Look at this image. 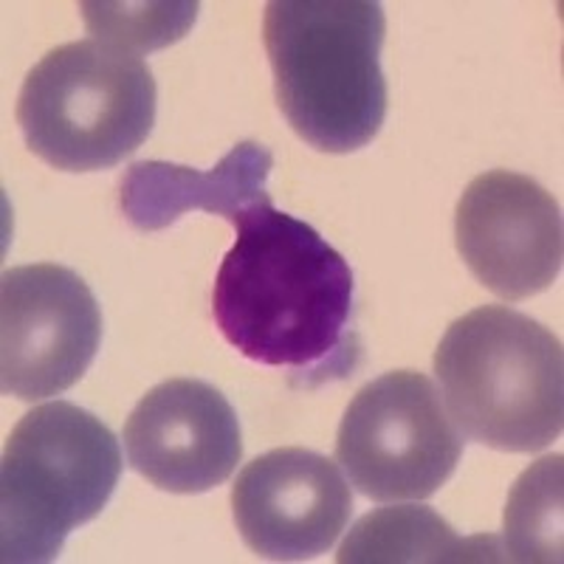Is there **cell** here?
<instances>
[{"mask_svg": "<svg viewBox=\"0 0 564 564\" xmlns=\"http://www.w3.org/2000/svg\"><path fill=\"white\" fill-rule=\"evenodd\" d=\"M235 229L212 289L224 339L249 361L289 370L300 390L352 376L361 341L350 263L314 226L274 209V200L240 212Z\"/></svg>", "mask_w": 564, "mask_h": 564, "instance_id": "1", "label": "cell"}, {"mask_svg": "<svg viewBox=\"0 0 564 564\" xmlns=\"http://www.w3.org/2000/svg\"><path fill=\"white\" fill-rule=\"evenodd\" d=\"M376 0H271L263 40L282 116L322 153L367 148L387 119Z\"/></svg>", "mask_w": 564, "mask_h": 564, "instance_id": "2", "label": "cell"}, {"mask_svg": "<svg viewBox=\"0 0 564 564\" xmlns=\"http://www.w3.org/2000/svg\"><path fill=\"white\" fill-rule=\"evenodd\" d=\"M435 376L457 430L488 449L531 455L562 435V341L520 311L482 305L452 322Z\"/></svg>", "mask_w": 564, "mask_h": 564, "instance_id": "3", "label": "cell"}, {"mask_svg": "<svg viewBox=\"0 0 564 564\" xmlns=\"http://www.w3.org/2000/svg\"><path fill=\"white\" fill-rule=\"evenodd\" d=\"M122 477V449L94 412L68 401L34 406L7 437L0 466V558L45 564L97 520Z\"/></svg>", "mask_w": 564, "mask_h": 564, "instance_id": "4", "label": "cell"}, {"mask_svg": "<svg viewBox=\"0 0 564 564\" xmlns=\"http://www.w3.org/2000/svg\"><path fill=\"white\" fill-rule=\"evenodd\" d=\"M155 122V79L135 54L99 40L45 54L20 88L18 124L34 155L65 173L122 164Z\"/></svg>", "mask_w": 564, "mask_h": 564, "instance_id": "5", "label": "cell"}, {"mask_svg": "<svg viewBox=\"0 0 564 564\" xmlns=\"http://www.w3.org/2000/svg\"><path fill=\"white\" fill-rule=\"evenodd\" d=\"M463 443L430 376L395 370L356 392L336 432V463L367 500H426L455 475Z\"/></svg>", "mask_w": 564, "mask_h": 564, "instance_id": "6", "label": "cell"}, {"mask_svg": "<svg viewBox=\"0 0 564 564\" xmlns=\"http://www.w3.org/2000/svg\"><path fill=\"white\" fill-rule=\"evenodd\" d=\"M102 311L77 271L18 265L0 280V387L20 401L70 390L94 365Z\"/></svg>", "mask_w": 564, "mask_h": 564, "instance_id": "7", "label": "cell"}, {"mask_svg": "<svg viewBox=\"0 0 564 564\" xmlns=\"http://www.w3.org/2000/svg\"><path fill=\"white\" fill-rule=\"evenodd\" d=\"M455 238L468 271L508 302L551 289L562 274V209L528 175H477L457 200Z\"/></svg>", "mask_w": 564, "mask_h": 564, "instance_id": "8", "label": "cell"}, {"mask_svg": "<svg viewBox=\"0 0 564 564\" xmlns=\"http://www.w3.org/2000/svg\"><path fill=\"white\" fill-rule=\"evenodd\" d=\"M231 513L257 556L305 562L336 545L350 522L352 494L334 460L289 446L254 457L240 471Z\"/></svg>", "mask_w": 564, "mask_h": 564, "instance_id": "9", "label": "cell"}, {"mask_svg": "<svg viewBox=\"0 0 564 564\" xmlns=\"http://www.w3.org/2000/svg\"><path fill=\"white\" fill-rule=\"evenodd\" d=\"M135 475L170 494H204L231 477L243 457L240 421L220 390L170 379L141 398L124 421Z\"/></svg>", "mask_w": 564, "mask_h": 564, "instance_id": "10", "label": "cell"}, {"mask_svg": "<svg viewBox=\"0 0 564 564\" xmlns=\"http://www.w3.org/2000/svg\"><path fill=\"white\" fill-rule=\"evenodd\" d=\"M271 167L274 155L260 141H240L206 173L170 161H135L119 184V209L139 231L167 229L193 209L235 224L240 212L271 204Z\"/></svg>", "mask_w": 564, "mask_h": 564, "instance_id": "11", "label": "cell"}, {"mask_svg": "<svg viewBox=\"0 0 564 564\" xmlns=\"http://www.w3.org/2000/svg\"><path fill=\"white\" fill-rule=\"evenodd\" d=\"M341 564H494L508 562L500 536H457L426 506L381 508L365 513L341 542Z\"/></svg>", "mask_w": 564, "mask_h": 564, "instance_id": "12", "label": "cell"}, {"mask_svg": "<svg viewBox=\"0 0 564 564\" xmlns=\"http://www.w3.org/2000/svg\"><path fill=\"white\" fill-rule=\"evenodd\" d=\"M562 455L533 463L513 482L506 502L508 562H562Z\"/></svg>", "mask_w": 564, "mask_h": 564, "instance_id": "13", "label": "cell"}, {"mask_svg": "<svg viewBox=\"0 0 564 564\" xmlns=\"http://www.w3.org/2000/svg\"><path fill=\"white\" fill-rule=\"evenodd\" d=\"M198 3L193 0H159V3H79L85 26L90 40H99L105 45L122 48L130 54L155 52L167 48L186 37V32L195 26L198 18Z\"/></svg>", "mask_w": 564, "mask_h": 564, "instance_id": "14", "label": "cell"}]
</instances>
